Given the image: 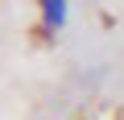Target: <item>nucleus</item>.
<instances>
[{"label": "nucleus", "instance_id": "obj_1", "mask_svg": "<svg viewBox=\"0 0 124 120\" xmlns=\"http://www.w3.org/2000/svg\"><path fill=\"white\" fill-rule=\"evenodd\" d=\"M41 17H46V29H62L66 25V0H41Z\"/></svg>", "mask_w": 124, "mask_h": 120}]
</instances>
